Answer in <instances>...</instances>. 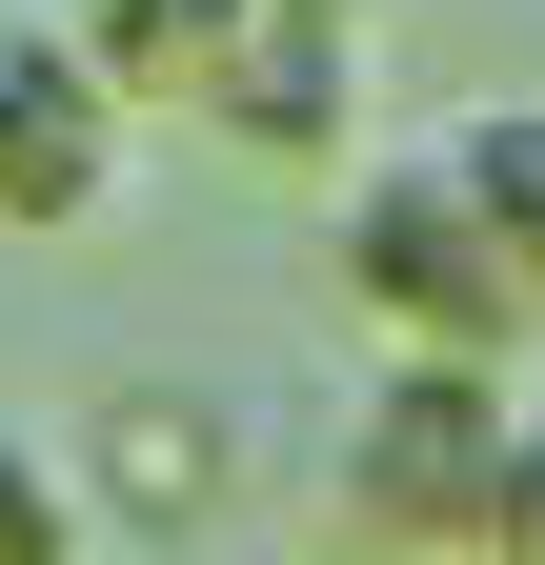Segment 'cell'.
<instances>
[{
    "label": "cell",
    "mask_w": 545,
    "mask_h": 565,
    "mask_svg": "<svg viewBox=\"0 0 545 565\" xmlns=\"http://www.w3.org/2000/svg\"><path fill=\"white\" fill-rule=\"evenodd\" d=\"M121 102H202L263 162H344L364 141V0H82Z\"/></svg>",
    "instance_id": "6da1fadb"
},
{
    "label": "cell",
    "mask_w": 545,
    "mask_h": 565,
    "mask_svg": "<svg viewBox=\"0 0 545 565\" xmlns=\"http://www.w3.org/2000/svg\"><path fill=\"white\" fill-rule=\"evenodd\" d=\"M505 465H525V384H505V364H384V384L344 404L323 525H344L364 565H485Z\"/></svg>",
    "instance_id": "7a4b0ae2"
},
{
    "label": "cell",
    "mask_w": 545,
    "mask_h": 565,
    "mask_svg": "<svg viewBox=\"0 0 545 565\" xmlns=\"http://www.w3.org/2000/svg\"><path fill=\"white\" fill-rule=\"evenodd\" d=\"M344 303L384 323V364H525V263L485 243V202H464L445 141H384L344 162Z\"/></svg>",
    "instance_id": "3957f363"
},
{
    "label": "cell",
    "mask_w": 545,
    "mask_h": 565,
    "mask_svg": "<svg viewBox=\"0 0 545 565\" xmlns=\"http://www.w3.org/2000/svg\"><path fill=\"white\" fill-rule=\"evenodd\" d=\"M101 182H121V82H101V41L82 21H0V223H101Z\"/></svg>",
    "instance_id": "277c9868"
},
{
    "label": "cell",
    "mask_w": 545,
    "mask_h": 565,
    "mask_svg": "<svg viewBox=\"0 0 545 565\" xmlns=\"http://www.w3.org/2000/svg\"><path fill=\"white\" fill-rule=\"evenodd\" d=\"M61 465H82V505H101V525L182 545L202 505H223V404H202V384H121V404H101Z\"/></svg>",
    "instance_id": "5b68a950"
},
{
    "label": "cell",
    "mask_w": 545,
    "mask_h": 565,
    "mask_svg": "<svg viewBox=\"0 0 545 565\" xmlns=\"http://www.w3.org/2000/svg\"><path fill=\"white\" fill-rule=\"evenodd\" d=\"M445 162H464L485 243L525 263V303H545V102H464V121H445Z\"/></svg>",
    "instance_id": "8992f818"
},
{
    "label": "cell",
    "mask_w": 545,
    "mask_h": 565,
    "mask_svg": "<svg viewBox=\"0 0 545 565\" xmlns=\"http://www.w3.org/2000/svg\"><path fill=\"white\" fill-rule=\"evenodd\" d=\"M101 505H82V465L41 445V424H0V565H82Z\"/></svg>",
    "instance_id": "52a82bcc"
},
{
    "label": "cell",
    "mask_w": 545,
    "mask_h": 565,
    "mask_svg": "<svg viewBox=\"0 0 545 565\" xmlns=\"http://www.w3.org/2000/svg\"><path fill=\"white\" fill-rule=\"evenodd\" d=\"M485 565H545V404H525V465H505V525H485Z\"/></svg>",
    "instance_id": "ba28073f"
}]
</instances>
